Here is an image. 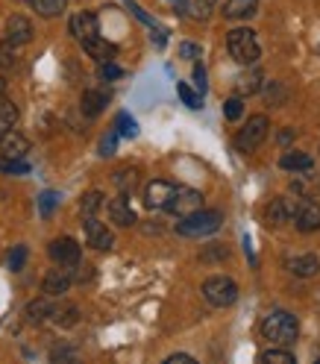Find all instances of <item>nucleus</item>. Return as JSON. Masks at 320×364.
Here are the masks:
<instances>
[{
    "label": "nucleus",
    "mask_w": 320,
    "mask_h": 364,
    "mask_svg": "<svg viewBox=\"0 0 320 364\" xmlns=\"http://www.w3.org/2000/svg\"><path fill=\"white\" fill-rule=\"evenodd\" d=\"M294 209H297V203L285 200V197H277V200H270L267 203V209H265V223L273 226V230H279V226L294 218Z\"/></svg>",
    "instance_id": "obj_14"
},
{
    "label": "nucleus",
    "mask_w": 320,
    "mask_h": 364,
    "mask_svg": "<svg viewBox=\"0 0 320 364\" xmlns=\"http://www.w3.org/2000/svg\"><path fill=\"white\" fill-rule=\"evenodd\" d=\"M112 153H115V132H109L100 144V156H112Z\"/></svg>",
    "instance_id": "obj_42"
},
{
    "label": "nucleus",
    "mask_w": 320,
    "mask_h": 364,
    "mask_svg": "<svg viewBox=\"0 0 320 364\" xmlns=\"http://www.w3.org/2000/svg\"><path fill=\"white\" fill-rule=\"evenodd\" d=\"M6 41L12 48H21V44H30L33 41V24L27 15H12L6 21Z\"/></svg>",
    "instance_id": "obj_11"
},
{
    "label": "nucleus",
    "mask_w": 320,
    "mask_h": 364,
    "mask_svg": "<svg viewBox=\"0 0 320 364\" xmlns=\"http://www.w3.org/2000/svg\"><path fill=\"white\" fill-rule=\"evenodd\" d=\"M179 56H182V59H197V56H200V48H197V44H188V41H186V44L179 48Z\"/></svg>",
    "instance_id": "obj_41"
},
{
    "label": "nucleus",
    "mask_w": 320,
    "mask_h": 364,
    "mask_svg": "<svg viewBox=\"0 0 320 364\" xmlns=\"http://www.w3.org/2000/svg\"><path fill=\"white\" fill-rule=\"evenodd\" d=\"M100 74H103V80H118L124 71H121L115 62H103V65H100Z\"/></svg>",
    "instance_id": "obj_40"
},
{
    "label": "nucleus",
    "mask_w": 320,
    "mask_h": 364,
    "mask_svg": "<svg viewBox=\"0 0 320 364\" xmlns=\"http://www.w3.org/2000/svg\"><path fill=\"white\" fill-rule=\"evenodd\" d=\"M68 288H71V270H50L41 282V291L48 297H62V294H68Z\"/></svg>",
    "instance_id": "obj_15"
},
{
    "label": "nucleus",
    "mask_w": 320,
    "mask_h": 364,
    "mask_svg": "<svg viewBox=\"0 0 320 364\" xmlns=\"http://www.w3.org/2000/svg\"><path fill=\"white\" fill-rule=\"evenodd\" d=\"M188 9H191L194 18H209V12L215 9V0H194Z\"/></svg>",
    "instance_id": "obj_38"
},
{
    "label": "nucleus",
    "mask_w": 320,
    "mask_h": 364,
    "mask_svg": "<svg viewBox=\"0 0 320 364\" xmlns=\"http://www.w3.org/2000/svg\"><path fill=\"white\" fill-rule=\"evenodd\" d=\"M288 267L294 270V277L309 279V277H314V273L320 270V259H317L314 253H303V256H294V259L288 262Z\"/></svg>",
    "instance_id": "obj_21"
},
{
    "label": "nucleus",
    "mask_w": 320,
    "mask_h": 364,
    "mask_svg": "<svg viewBox=\"0 0 320 364\" xmlns=\"http://www.w3.org/2000/svg\"><path fill=\"white\" fill-rule=\"evenodd\" d=\"M226 50H230V56L238 65H256L259 53H262L256 33L247 30V27H238V30H233L230 36H226Z\"/></svg>",
    "instance_id": "obj_3"
},
{
    "label": "nucleus",
    "mask_w": 320,
    "mask_h": 364,
    "mask_svg": "<svg viewBox=\"0 0 320 364\" xmlns=\"http://www.w3.org/2000/svg\"><path fill=\"white\" fill-rule=\"evenodd\" d=\"M174 191H176V186H174V182H168V179L147 182V186H144V203H147V209H165L168 203H171V197H174Z\"/></svg>",
    "instance_id": "obj_8"
},
{
    "label": "nucleus",
    "mask_w": 320,
    "mask_h": 364,
    "mask_svg": "<svg viewBox=\"0 0 320 364\" xmlns=\"http://www.w3.org/2000/svg\"><path fill=\"white\" fill-rule=\"evenodd\" d=\"M223 115H226V121H238V118L244 115V103H241V97L226 100V103H223Z\"/></svg>",
    "instance_id": "obj_34"
},
{
    "label": "nucleus",
    "mask_w": 320,
    "mask_h": 364,
    "mask_svg": "<svg viewBox=\"0 0 320 364\" xmlns=\"http://www.w3.org/2000/svg\"><path fill=\"white\" fill-rule=\"evenodd\" d=\"M291 139H294V129H285V132H282V135H279V141H282V144H288V141H291Z\"/></svg>",
    "instance_id": "obj_45"
},
{
    "label": "nucleus",
    "mask_w": 320,
    "mask_h": 364,
    "mask_svg": "<svg viewBox=\"0 0 320 364\" xmlns=\"http://www.w3.org/2000/svg\"><path fill=\"white\" fill-rule=\"evenodd\" d=\"M0 173H30L27 159H0Z\"/></svg>",
    "instance_id": "obj_31"
},
{
    "label": "nucleus",
    "mask_w": 320,
    "mask_h": 364,
    "mask_svg": "<svg viewBox=\"0 0 320 364\" xmlns=\"http://www.w3.org/2000/svg\"><path fill=\"white\" fill-rule=\"evenodd\" d=\"M53 321H56L59 326H74V323L80 321V311H77L74 306H65V309H59V306H56Z\"/></svg>",
    "instance_id": "obj_30"
},
{
    "label": "nucleus",
    "mask_w": 320,
    "mask_h": 364,
    "mask_svg": "<svg viewBox=\"0 0 320 364\" xmlns=\"http://www.w3.org/2000/svg\"><path fill=\"white\" fill-rule=\"evenodd\" d=\"M15 65V53H12V44H0V68H12Z\"/></svg>",
    "instance_id": "obj_39"
},
{
    "label": "nucleus",
    "mask_w": 320,
    "mask_h": 364,
    "mask_svg": "<svg viewBox=\"0 0 320 364\" xmlns=\"http://www.w3.org/2000/svg\"><path fill=\"white\" fill-rule=\"evenodd\" d=\"M294 220H297V230L300 232H317L320 230V206L314 200H300L294 209Z\"/></svg>",
    "instance_id": "obj_9"
},
{
    "label": "nucleus",
    "mask_w": 320,
    "mask_h": 364,
    "mask_svg": "<svg viewBox=\"0 0 320 364\" xmlns=\"http://www.w3.org/2000/svg\"><path fill=\"white\" fill-rule=\"evenodd\" d=\"M168 212H174V215H191V212H197V209H203V194L200 191H194V188H186V186H176V191H174V197H171V203L165 206Z\"/></svg>",
    "instance_id": "obj_7"
},
{
    "label": "nucleus",
    "mask_w": 320,
    "mask_h": 364,
    "mask_svg": "<svg viewBox=\"0 0 320 364\" xmlns=\"http://www.w3.org/2000/svg\"><path fill=\"white\" fill-rule=\"evenodd\" d=\"M4 95H6V80L0 77V97H4Z\"/></svg>",
    "instance_id": "obj_46"
},
{
    "label": "nucleus",
    "mask_w": 320,
    "mask_h": 364,
    "mask_svg": "<svg viewBox=\"0 0 320 364\" xmlns=\"http://www.w3.org/2000/svg\"><path fill=\"white\" fill-rule=\"evenodd\" d=\"M259 12V0H226L223 15L230 21H247Z\"/></svg>",
    "instance_id": "obj_20"
},
{
    "label": "nucleus",
    "mask_w": 320,
    "mask_h": 364,
    "mask_svg": "<svg viewBox=\"0 0 320 364\" xmlns=\"http://www.w3.org/2000/svg\"><path fill=\"white\" fill-rule=\"evenodd\" d=\"M200 259H203V262H218V259H226V247H223V244H209V247H206L203 253H200Z\"/></svg>",
    "instance_id": "obj_36"
},
{
    "label": "nucleus",
    "mask_w": 320,
    "mask_h": 364,
    "mask_svg": "<svg viewBox=\"0 0 320 364\" xmlns=\"http://www.w3.org/2000/svg\"><path fill=\"white\" fill-rule=\"evenodd\" d=\"M48 256H50L59 267H77V264H80V256H82V250H80V244H77L74 238L62 235V238L50 241Z\"/></svg>",
    "instance_id": "obj_6"
},
{
    "label": "nucleus",
    "mask_w": 320,
    "mask_h": 364,
    "mask_svg": "<svg viewBox=\"0 0 320 364\" xmlns=\"http://www.w3.org/2000/svg\"><path fill=\"white\" fill-rule=\"evenodd\" d=\"M194 82L200 88V95L206 91V71H203V65H194Z\"/></svg>",
    "instance_id": "obj_43"
},
{
    "label": "nucleus",
    "mask_w": 320,
    "mask_h": 364,
    "mask_svg": "<svg viewBox=\"0 0 320 364\" xmlns=\"http://www.w3.org/2000/svg\"><path fill=\"white\" fill-rule=\"evenodd\" d=\"M15 121H18V106L6 97H0V132L15 127Z\"/></svg>",
    "instance_id": "obj_27"
},
{
    "label": "nucleus",
    "mask_w": 320,
    "mask_h": 364,
    "mask_svg": "<svg viewBox=\"0 0 320 364\" xmlns=\"http://www.w3.org/2000/svg\"><path fill=\"white\" fill-rule=\"evenodd\" d=\"M27 256H30V250L24 247V244H15L12 250H9V256H6V264H9V270H24V264H27Z\"/></svg>",
    "instance_id": "obj_28"
},
{
    "label": "nucleus",
    "mask_w": 320,
    "mask_h": 364,
    "mask_svg": "<svg viewBox=\"0 0 320 364\" xmlns=\"http://www.w3.org/2000/svg\"><path fill=\"white\" fill-rule=\"evenodd\" d=\"M0 153L4 159H24L30 153V141L27 135H21L18 129H4V139H0Z\"/></svg>",
    "instance_id": "obj_12"
},
{
    "label": "nucleus",
    "mask_w": 320,
    "mask_h": 364,
    "mask_svg": "<svg viewBox=\"0 0 320 364\" xmlns=\"http://www.w3.org/2000/svg\"><path fill=\"white\" fill-rule=\"evenodd\" d=\"M265 97H267V103H270V106H285L288 91H285V85H282V82H267Z\"/></svg>",
    "instance_id": "obj_29"
},
{
    "label": "nucleus",
    "mask_w": 320,
    "mask_h": 364,
    "mask_svg": "<svg viewBox=\"0 0 320 364\" xmlns=\"http://www.w3.org/2000/svg\"><path fill=\"white\" fill-rule=\"evenodd\" d=\"M106 103H109V91H97V88L82 91V100H80V106H82V112L88 118H97L106 109Z\"/></svg>",
    "instance_id": "obj_19"
},
{
    "label": "nucleus",
    "mask_w": 320,
    "mask_h": 364,
    "mask_svg": "<svg viewBox=\"0 0 320 364\" xmlns=\"http://www.w3.org/2000/svg\"><path fill=\"white\" fill-rule=\"evenodd\" d=\"M82 48H85V53H88L91 59H97L100 65L115 59V44L103 41L100 36H91V38H85V41H82Z\"/></svg>",
    "instance_id": "obj_18"
},
{
    "label": "nucleus",
    "mask_w": 320,
    "mask_h": 364,
    "mask_svg": "<svg viewBox=\"0 0 320 364\" xmlns=\"http://www.w3.org/2000/svg\"><path fill=\"white\" fill-rule=\"evenodd\" d=\"M68 30H71V36L77 41H85L91 36H100V21L95 12H77L71 18V24H68Z\"/></svg>",
    "instance_id": "obj_13"
},
{
    "label": "nucleus",
    "mask_w": 320,
    "mask_h": 364,
    "mask_svg": "<svg viewBox=\"0 0 320 364\" xmlns=\"http://www.w3.org/2000/svg\"><path fill=\"white\" fill-rule=\"evenodd\" d=\"M112 179H115L121 194H129L132 188H139V168H121V171H115Z\"/></svg>",
    "instance_id": "obj_25"
},
{
    "label": "nucleus",
    "mask_w": 320,
    "mask_h": 364,
    "mask_svg": "<svg viewBox=\"0 0 320 364\" xmlns=\"http://www.w3.org/2000/svg\"><path fill=\"white\" fill-rule=\"evenodd\" d=\"M109 218H112V223H118V226H132L135 223V212L129 206L127 194H118L115 200L109 203Z\"/></svg>",
    "instance_id": "obj_17"
},
{
    "label": "nucleus",
    "mask_w": 320,
    "mask_h": 364,
    "mask_svg": "<svg viewBox=\"0 0 320 364\" xmlns=\"http://www.w3.org/2000/svg\"><path fill=\"white\" fill-rule=\"evenodd\" d=\"M85 241H88V247L103 250V253L115 247V235H112V230H106V223H100L97 218H85Z\"/></svg>",
    "instance_id": "obj_10"
},
{
    "label": "nucleus",
    "mask_w": 320,
    "mask_h": 364,
    "mask_svg": "<svg viewBox=\"0 0 320 364\" xmlns=\"http://www.w3.org/2000/svg\"><path fill=\"white\" fill-rule=\"evenodd\" d=\"M176 91H179V97H182V103H186L188 109H200V97L194 95V91L186 85V82H179L176 85Z\"/></svg>",
    "instance_id": "obj_37"
},
{
    "label": "nucleus",
    "mask_w": 320,
    "mask_h": 364,
    "mask_svg": "<svg viewBox=\"0 0 320 364\" xmlns=\"http://www.w3.org/2000/svg\"><path fill=\"white\" fill-rule=\"evenodd\" d=\"M279 165H282L285 171H311V165H314V159H311L309 153H300V150H291V153H285V156L279 159Z\"/></svg>",
    "instance_id": "obj_23"
},
{
    "label": "nucleus",
    "mask_w": 320,
    "mask_h": 364,
    "mask_svg": "<svg viewBox=\"0 0 320 364\" xmlns=\"http://www.w3.org/2000/svg\"><path fill=\"white\" fill-rule=\"evenodd\" d=\"M174 361H191V364H194V358L186 355V353H174V355H168V364H174Z\"/></svg>",
    "instance_id": "obj_44"
},
{
    "label": "nucleus",
    "mask_w": 320,
    "mask_h": 364,
    "mask_svg": "<svg viewBox=\"0 0 320 364\" xmlns=\"http://www.w3.org/2000/svg\"><path fill=\"white\" fill-rule=\"evenodd\" d=\"M103 191H88V194H82V200H80V215L82 218H97V212L103 209Z\"/></svg>",
    "instance_id": "obj_24"
},
{
    "label": "nucleus",
    "mask_w": 320,
    "mask_h": 364,
    "mask_svg": "<svg viewBox=\"0 0 320 364\" xmlns=\"http://www.w3.org/2000/svg\"><path fill=\"white\" fill-rule=\"evenodd\" d=\"M262 335L267 341H273V344H282V347H291L297 335H300V321L291 314V311H270L265 321H262Z\"/></svg>",
    "instance_id": "obj_1"
},
{
    "label": "nucleus",
    "mask_w": 320,
    "mask_h": 364,
    "mask_svg": "<svg viewBox=\"0 0 320 364\" xmlns=\"http://www.w3.org/2000/svg\"><path fill=\"white\" fill-rule=\"evenodd\" d=\"M203 297L218 309H226L238 300V285L230 277H209L203 282Z\"/></svg>",
    "instance_id": "obj_5"
},
{
    "label": "nucleus",
    "mask_w": 320,
    "mask_h": 364,
    "mask_svg": "<svg viewBox=\"0 0 320 364\" xmlns=\"http://www.w3.org/2000/svg\"><path fill=\"white\" fill-rule=\"evenodd\" d=\"M53 311H56L53 297H38V300L27 303L24 317H27V323H44V321H50L53 317Z\"/></svg>",
    "instance_id": "obj_16"
},
{
    "label": "nucleus",
    "mask_w": 320,
    "mask_h": 364,
    "mask_svg": "<svg viewBox=\"0 0 320 364\" xmlns=\"http://www.w3.org/2000/svg\"><path fill=\"white\" fill-rule=\"evenodd\" d=\"M262 71L259 68H253L250 74H244V77H238V82H235V91H238V97H250V95H256V91L262 88Z\"/></svg>",
    "instance_id": "obj_22"
},
{
    "label": "nucleus",
    "mask_w": 320,
    "mask_h": 364,
    "mask_svg": "<svg viewBox=\"0 0 320 364\" xmlns=\"http://www.w3.org/2000/svg\"><path fill=\"white\" fill-rule=\"evenodd\" d=\"M30 4H33V9H36L41 18H56V15L65 12L68 0H30Z\"/></svg>",
    "instance_id": "obj_26"
},
{
    "label": "nucleus",
    "mask_w": 320,
    "mask_h": 364,
    "mask_svg": "<svg viewBox=\"0 0 320 364\" xmlns=\"http://www.w3.org/2000/svg\"><path fill=\"white\" fill-rule=\"evenodd\" d=\"M262 361L265 364H294V355L288 350H265Z\"/></svg>",
    "instance_id": "obj_32"
},
{
    "label": "nucleus",
    "mask_w": 320,
    "mask_h": 364,
    "mask_svg": "<svg viewBox=\"0 0 320 364\" xmlns=\"http://www.w3.org/2000/svg\"><path fill=\"white\" fill-rule=\"evenodd\" d=\"M56 203H59V194L56 191H44L38 197V209H41V218H50L53 209H56Z\"/></svg>",
    "instance_id": "obj_33"
},
{
    "label": "nucleus",
    "mask_w": 320,
    "mask_h": 364,
    "mask_svg": "<svg viewBox=\"0 0 320 364\" xmlns=\"http://www.w3.org/2000/svg\"><path fill=\"white\" fill-rule=\"evenodd\" d=\"M118 132L121 135H127V139H135V135H139V124H135L129 115H127V112H121V115H118Z\"/></svg>",
    "instance_id": "obj_35"
},
{
    "label": "nucleus",
    "mask_w": 320,
    "mask_h": 364,
    "mask_svg": "<svg viewBox=\"0 0 320 364\" xmlns=\"http://www.w3.org/2000/svg\"><path fill=\"white\" fill-rule=\"evenodd\" d=\"M223 226V212L218 209H197L191 215H182L176 223V232L186 235V238H203V235H212Z\"/></svg>",
    "instance_id": "obj_2"
},
{
    "label": "nucleus",
    "mask_w": 320,
    "mask_h": 364,
    "mask_svg": "<svg viewBox=\"0 0 320 364\" xmlns=\"http://www.w3.org/2000/svg\"><path fill=\"white\" fill-rule=\"evenodd\" d=\"M267 132H270V121H267V115H253V118H247V127L235 135V147H238L241 153H253V150H259V147L265 144Z\"/></svg>",
    "instance_id": "obj_4"
}]
</instances>
